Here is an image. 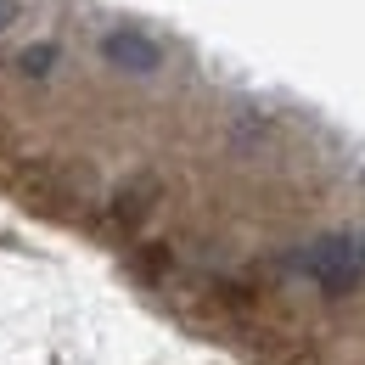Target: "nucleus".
Instances as JSON below:
<instances>
[{"label": "nucleus", "instance_id": "0eeeda50", "mask_svg": "<svg viewBox=\"0 0 365 365\" xmlns=\"http://www.w3.org/2000/svg\"><path fill=\"white\" fill-rule=\"evenodd\" d=\"M354 253H360V275H365V230L354 236Z\"/></svg>", "mask_w": 365, "mask_h": 365}, {"label": "nucleus", "instance_id": "f257e3e1", "mask_svg": "<svg viewBox=\"0 0 365 365\" xmlns=\"http://www.w3.org/2000/svg\"><path fill=\"white\" fill-rule=\"evenodd\" d=\"M292 270L304 281H315L320 292H354L365 275H360V253H354V236L337 230V236H315L309 247L292 253Z\"/></svg>", "mask_w": 365, "mask_h": 365}, {"label": "nucleus", "instance_id": "6e6552de", "mask_svg": "<svg viewBox=\"0 0 365 365\" xmlns=\"http://www.w3.org/2000/svg\"><path fill=\"white\" fill-rule=\"evenodd\" d=\"M0 158H6V135H0Z\"/></svg>", "mask_w": 365, "mask_h": 365}, {"label": "nucleus", "instance_id": "39448f33", "mask_svg": "<svg viewBox=\"0 0 365 365\" xmlns=\"http://www.w3.org/2000/svg\"><path fill=\"white\" fill-rule=\"evenodd\" d=\"M51 62H56V46H29L23 56H17V68H23L29 79H46V73H51Z\"/></svg>", "mask_w": 365, "mask_h": 365}, {"label": "nucleus", "instance_id": "f03ea898", "mask_svg": "<svg viewBox=\"0 0 365 365\" xmlns=\"http://www.w3.org/2000/svg\"><path fill=\"white\" fill-rule=\"evenodd\" d=\"M17 185H23L40 208H51V214H73V202L91 197V175L73 169V163H29V169L17 175Z\"/></svg>", "mask_w": 365, "mask_h": 365}, {"label": "nucleus", "instance_id": "20e7f679", "mask_svg": "<svg viewBox=\"0 0 365 365\" xmlns=\"http://www.w3.org/2000/svg\"><path fill=\"white\" fill-rule=\"evenodd\" d=\"M158 197H163V185L152 180V175H135V180H124L118 191H113V202H107V225L113 230H140L146 220H152V208H158Z\"/></svg>", "mask_w": 365, "mask_h": 365}, {"label": "nucleus", "instance_id": "7ed1b4c3", "mask_svg": "<svg viewBox=\"0 0 365 365\" xmlns=\"http://www.w3.org/2000/svg\"><path fill=\"white\" fill-rule=\"evenodd\" d=\"M101 62L118 68V73H158L163 68V46L140 29H113L101 34Z\"/></svg>", "mask_w": 365, "mask_h": 365}, {"label": "nucleus", "instance_id": "423d86ee", "mask_svg": "<svg viewBox=\"0 0 365 365\" xmlns=\"http://www.w3.org/2000/svg\"><path fill=\"white\" fill-rule=\"evenodd\" d=\"M23 17V0H0V29H11Z\"/></svg>", "mask_w": 365, "mask_h": 365}]
</instances>
